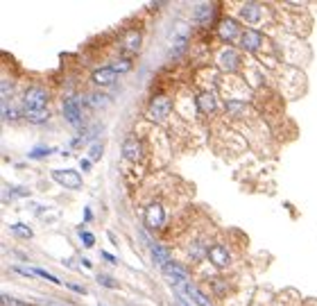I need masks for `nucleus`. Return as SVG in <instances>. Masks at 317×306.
Masks as SVG:
<instances>
[{
	"label": "nucleus",
	"mask_w": 317,
	"mask_h": 306,
	"mask_svg": "<svg viewBox=\"0 0 317 306\" xmlns=\"http://www.w3.org/2000/svg\"><path fill=\"white\" fill-rule=\"evenodd\" d=\"M45 102H48V93L43 91V89H27V93L23 96L25 111H32V109H45Z\"/></svg>",
	"instance_id": "1"
},
{
	"label": "nucleus",
	"mask_w": 317,
	"mask_h": 306,
	"mask_svg": "<svg viewBox=\"0 0 317 306\" xmlns=\"http://www.w3.org/2000/svg\"><path fill=\"white\" fill-rule=\"evenodd\" d=\"M170 109H172L170 98H166V96L154 98V100H152V104H150V118H152V120L166 118L168 113H170Z\"/></svg>",
	"instance_id": "2"
},
{
	"label": "nucleus",
	"mask_w": 317,
	"mask_h": 306,
	"mask_svg": "<svg viewBox=\"0 0 317 306\" xmlns=\"http://www.w3.org/2000/svg\"><path fill=\"white\" fill-rule=\"evenodd\" d=\"M52 179L59 182L61 186H66V188H80L82 186V177L75 170H54Z\"/></svg>",
	"instance_id": "3"
},
{
	"label": "nucleus",
	"mask_w": 317,
	"mask_h": 306,
	"mask_svg": "<svg viewBox=\"0 0 317 306\" xmlns=\"http://www.w3.org/2000/svg\"><path fill=\"white\" fill-rule=\"evenodd\" d=\"M64 116L66 120H70L73 125H80L82 123V111H80V98L77 96H70L64 104Z\"/></svg>",
	"instance_id": "4"
},
{
	"label": "nucleus",
	"mask_w": 317,
	"mask_h": 306,
	"mask_svg": "<svg viewBox=\"0 0 317 306\" xmlns=\"http://www.w3.org/2000/svg\"><path fill=\"white\" fill-rule=\"evenodd\" d=\"M145 220H147V225H150V227H161L163 225V206H161V204L152 202L150 206H147Z\"/></svg>",
	"instance_id": "5"
},
{
	"label": "nucleus",
	"mask_w": 317,
	"mask_h": 306,
	"mask_svg": "<svg viewBox=\"0 0 317 306\" xmlns=\"http://www.w3.org/2000/svg\"><path fill=\"white\" fill-rule=\"evenodd\" d=\"M161 272L166 274V279L168 281H186V277H188V274H186V270L181 268V265H177V263H166L161 268Z\"/></svg>",
	"instance_id": "6"
},
{
	"label": "nucleus",
	"mask_w": 317,
	"mask_h": 306,
	"mask_svg": "<svg viewBox=\"0 0 317 306\" xmlns=\"http://www.w3.org/2000/svg\"><path fill=\"white\" fill-rule=\"evenodd\" d=\"M209 258L211 263L218 265V268H225V265H229V252H226L222 245H213L209 250Z\"/></svg>",
	"instance_id": "7"
},
{
	"label": "nucleus",
	"mask_w": 317,
	"mask_h": 306,
	"mask_svg": "<svg viewBox=\"0 0 317 306\" xmlns=\"http://www.w3.org/2000/svg\"><path fill=\"white\" fill-rule=\"evenodd\" d=\"M218 34H220V39L222 41H236L238 39V25H236V21H222L220 23V27H218Z\"/></svg>",
	"instance_id": "8"
},
{
	"label": "nucleus",
	"mask_w": 317,
	"mask_h": 306,
	"mask_svg": "<svg viewBox=\"0 0 317 306\" xmlns=\"http://www.w3.org/2000/svg\"><path fill=\"white\" fill-rule=\"evenodd\" d=\"M240 43H242V48L247 50V52H254V50L261 48V32H256V30H247V32L242 34Z\"/></svg>",
	"instance_id": "9"
},
{
	"label": "nucleus",
	"mask_w": 317,
	"mask_h": 306,
	"mask_svg": "<svg viewBox=\"0 0 317 306\" xmlns=\"http://www.w3.org/2000/svg\"><path fill=\"white\" fill-rule=\"evenodd\" d=\"M116 70L109 66V68H97L95 73H93V82L95 84H102V86H107V84H113L116 82Z\"/></svg>",
	"instance_id": "10"
},
{
	"label": "nucleus",
	"mask_w": 317,
	"mask_h": 306,
	"mask_svg": "<svg viewBox=\"0 0 317 306\" xmlns=\"http://www.w3.org/2000/svg\"><path fill=\"white\" fill-rule=\"evenodd\" d=\"M123 154L125 159H129V161H138L140 156V143L136 139H127L123 145Z\"/></svg>",
	"instance_id": "11"
},
{
	"label": "nucleus",
	"mask_w": 317,
	"mask_h": 306,
	"mask_svg": "<svg viewBox=\"0 0 317 306\" xmlns=\"http://www.w3.org/2000/svg\"><path fill=\"white\" fill-rule=\"evenodd\" d=\"M195 104H197V109L202 113H211L215 109V98L213 93H199L197 98H195Z\"/></svg>",
	"instance_id": "12"
},
{
	"label": "nucleus",
	"mask_w": 317,
	"mask_h": 306,
	"mask_svg": "<svg viewBox=\"0 0 317 306\" xmlns=\"http://www.w3.org/2000/svg\"><path fill=\"white\" fill-rule=\"evenodd\" d=\"M240 16L247 23H258L261 21V7H258L256 2H247V5L240 9Z\"/></svg>",
	"instance_id": "13"
},
{
	"label": "nucleus",
	"mask_w": 317,
	"mask_h": 306,
	"mask_svg": "<svg viewBox=\"0 0 317 306\" xmlns=\"http://www.w3.org/2000/svg\"><path fill=\"white\" fill-rule=\"evenodd\" d=\"M220 64L225 70H229V73H233V70L238 68V54L233 52V50H225V52L220 54Z\"/></svg>",
	"instance_id": "14"
},
{
	"label": "nucleus",
	"mask_w": 317,
	"mask_h": 306,
	"mask_svg": "<svg viewBox=\"0 0 317 306\" xmlns=\"http://www.w3.org/2000/svg\"><path fill=\"white\" fill-rule=\"evenodd\" d=\"M147 245H150V250H152V254H154V256H152V258H154V263H159V265H161V268H163V265H166V263H170V254H168V250H163V247L161 245H154V243H147Z\"/></svg>",
	"instance_id": "15"
},
{
	"label": "nucleus",
	"mask_w": 317,
	"mask_h": 306,
	"mask_svg": "<svg viewBox=\"0 0 317 306\" xmlns=\"http://www.w3.org/2000/svg\"><path fill=\"white\" fill-rule=\"evenodd\" d=\"M211 14H213V7L211 5H199L197 9H195V18H197L199 23H209Z\"/></svg>",
	"instance_id": "16"
},
{
	"label": "nucleus",
	"mask_w": 317,
	"mask_h": 306,
	"mask_svg": "<svg viewBox=\"0 0 317 306\" xmlns=\"http://www.w3.org/2000/svg\"><path fill=\"white\" fill-rule=\"evenodd\" d=\"M25 116L32 120V123H43V120L48 118V111H45V109H32V111H25Z\"/></svg>",
	"instance_id": "17"
},
{
	"label": "nucleus",
	"mask_w": 317,
	"mask_h": 306,
	"mask_svg": "<svg viewBox=\"0 0 317 306\" xmlns=\"http://www.w3.org/2000/svg\"><path fill=\"white\" fill-rule=\"evenodd\" d=\"M125 46H127L129 50H138L140 48V34H136V32H129L127 34V39H125Z\"/></svg>",
	"instance_id": "18"
},
{
	"label": "nucleus",
	"mask_w": 317,
	"mask_h": 306,
	"mask_svg": "<svg viewBox=\"0 0 317 306\" xmlns=\"http://www.w3.org/2000/svg\"><path fill=\"white\" fill-rule=\"evenodd\" d=\"M11 234H18L23 238H32V229L30 227H23V225H11Z\"/></svg>",
	"instance_id": "19"
},
{
	"label": "nucleus",
	"mask_w": 317,
	"mask_h": 306,
	"mask_svg": "<svg viewBox=\"0 0 317 306\" xmlns=\"http://www.w3.org/2000/svg\"><path fill=\"white\" fill-rule=\"evenodd\" d=\"M86 102H89L91 107H102V104H107V98H104L102 93H97V96H91Z\"/></svg>",
	"instance_id": "20"
},
{
	"label": "nucleus",
	"mask_w": 317,
	"mask_h": 306,
	"mask_svg": "<svg viewBox=\"0 0 317 306\" xmlns=\"http://www.w3.org/2000/svg\"><path fill=\"white\" fill-rule=\"evenodd\" d=\"M97 284L109 286V288H116V286H118V281L111 279V277H107V274H97Z\"/></svg>",
	"instance_id": "21"
},
{
	"label": "nucleus",
	"mask_w": 317,
	"mask_h": 306,
	"mask_svg": "<svg viewBox=\"0 0 317 306\" xmlns=\"http://www.w3.org/2000/svg\"><path fill=\"white\" fill-rule=\"evenodd\" d=\"M45 154H52V150H50V148H39V150L30 152V159H41V156H45Z\"/></svg>",
	"instance_id": "22"
},
{
	"label": "nucleus",
	"mask_w": 317,
	"mask_h": 306,
	"mask_svg": "<svg viewBox=\"0 0 317 306\" xmlns=\"http://www.w3.org/2000/svg\"><path fill=\"white\" fill-rule=\"evenodd\" d=\"M80 241H82V245H84V247H91L93 245V234H89V231H82Z\"/></svg>",
	"instance_id": "23"
},
{
	"label": "nucleus",
	"mask_w": 317,
	"mask_h": 306,
	"mask_svg": "<svg viewBox=\"0 0 317 306\" xmlns=\"http://www.w3.org/2000/svg\"><path fill=\"white\" fill-rule=\"evenodd\" d=\"M111 68L116 70V73H118V70H129V61H118V64H113Z\"/></svg>",
	"instance_id": "24"
},
{
	"label": "nucleus",
	"mask_w": 317,
	"mask_h": 306,
	"mask_svg": "<svg viewBox=\"0 0 317 306\" xmlns=\"http://www.w3.org/2000/svg\"><path fill=\"white\" fill-rule=\"evenodd\" d=\"M100 154H102V150H100V143H93L91 145V156H93V159H97Z\"/></svg>",
	"instance_id": "25"
},
{
	"label": "nucleus",
	"mask_w": 317,
	"mask_h": 306,
	"mask_svg": "<svg viewBox=\"0 0 317 306\" xmlns=\"http://www.w3.org/2000/svg\"><path fill=\"white\" fill-rule=\"evenodd\" d=\"M175 304H177V306H190V304H186V300H181L177 293H175Z\"/></svg>",
	"instance_id": "26"
},
{
	"label": "nucleus",
	"mask_w": 317,
	"mask_h": 306,
	"mask_svg": "<svg viewBox=\"0 0 317 306\" xmlns=\"http://www.w3.org/2000/svg\"><path fill=\"white\" fill-rule=\"evenodd\" d=\"M102 256H104V258H107V261H111V263H113V261H116V258H113V256H111V254H107V252H102Z\"/></svg>",
	"instance_id": "27"
}]
</instances>
